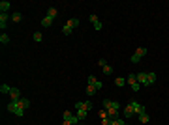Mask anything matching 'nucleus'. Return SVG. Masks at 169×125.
<instances>
[{"instance_id": "obj_1", "label": "nucleus", "mask_w": 169, "mask_h": 125, "mask_svg": "<svg viewBox=\"0 0 169 125\" xmlns=\"http://www.w3.org/2000/svg\"><path fill=\"white\" fill-rule=\"evenodd\" d=\"M8 110L11 112V114H15V116H19V118H23V114H25V108L21 107L19 101H9L8 103Z\"/></svg>"}, {"instance_id": "obj_2", "label": "nucleus", "mask_w": 169, "mask_h": 125, "mask_svg": "<svg viewBox=\"0 0 169 125\" xmlns=\"http://www.w3.org/2000/svg\"><path fill=\"white\" fill-rule=\"evenodd\" d=\"M145 54H147V49H145V47H139V49L135 50L134 54H132V58H130V60H132V63H137L139 60L145 56Z\"/></svg>"}, {"instance_id": "obj_3", "label": "nucleus", "mask_w": 169, "mask_h": 125, "mask_svg": "<svg viewBox=\"0 0 169 125\" xmlns=\"http://www.w3.org/2000/svg\"><path fill=\"white\" fill-rule=\"evenodd\" d=\"M75 108L77 110H92V101H77L75 103Z\"/></svg>"}, {"instance_id": "obj_4", "label": "nucleus", "mask_w": 169, "mask_h": 125, "mask_svg": "<svg viewBox=\"0 0 169 125\" xmlns=\"http://www.w3.org/2000/svg\"><path fill=\"white\" fill-rule=\"evenodd\" d=\"M103 108H105V110H111V108L120 110V103L118 101H109V99H105V101H103Z\"/></svg>"}, {"instance_id": "obj_5", "label": "nucleus", "mask_w": 169, "mask_h": 125, "mask_svg": "<svg viewBox=\"0 0 169 125\" xmlns=\"http://www.w3.org/2000/svg\"><path fill=\"white\" fill-rule=\"evenodd\" d=\"M64 120H68V121H71V123H73V125H77V123H79V118H77V116H73V114H71V112L70 110H64Z\"/></svg>"}, {"instance_id": "obj_6", "label": "nucleus", "mask_w": 169, "mask_h": 125, "mask_svg": "<svg viewBox=\"0 0 169 125\" xmlns=\"http://www.w3.org/2000/svg\"><path fill=\"white\" fill-rule=\"evenodd\" d=\"M88 84H90V86H94L96 90H102V88H103V84H102V82H100L94 75H90V77H88Z\"/></svg>"}, {"instance_id": "obj_7", "label": "nucleus", "mask_w": 169, "mask_h": 125, "mask_svg": "<svg viewBox=\"0 0 169 125\" xmlns=\"http://www.w3.org/2000/svg\"><path fill=\"white\" fill-rule=\"evenodd\" d=\"M135 77H137V82H139L141 86H148V84H147V71H139Z\"/></svg>"}, {"instance_id": "obj_8", "label": "nucleus", "mask_w": 169, "mask_h": 125, "mask_svg": "<svg viewBox=\"0 0 169 125\" xmlns=\"http://www.w3.org/2000/svg\"><path fill=\"white\" fill-rule=\"evenodd\" d=\"M130 105L134 107V112H135V114H137V116H139V114H141V112H145V107H143V105H139L137 101H134V99L130 101Z\"/></svg>"}, {"instance_id": "obj_9", "label": "nucleus", "mask_w": 169, "mask_h": 125, "mask_svg": "<svg viewBox=\"0 0 169 125\" xmlns=\"http://www.w3.org/2000/svg\"><path fill=\"white\" fill-rule=\"evenodd\" d=\"M9 15L8 13H0V28H2V30H4L6 26H8V21H9Z\"/></svg>"}, {"instance_id": "obj_10", "label": "nucleus", "mask_w": 169, "mask_h": 125, "mask_svg": "<svg viewBox=\"0 0 169 125\" xmlns=\"http://www.w3.org/2000/svg\"><path fill=\"white\" fill-rule=\"evenodd\" d=\"M88 21L90 22H92V24H94V28H96V30H102V22H100V19L98 17H96V15H90V17H88Z\"/></svg>"}, {"instance_id": "obj_11", "label": "nucleus", "mask_w": 169, "mask_h": 125, "mask_svg": "<svg viewBox=\"0 0 169 125\" xmlns=\"http://www.w3.org/2000/svg\"><path fill=\"white\" fill-rule=\"evenodd\" d=\"M9 97H11V101H19V99H21V92H19L17 88H11V92H9Z\"/></svg>"}, {"instance_id": "obj_12", "label": "nucleus", "mask_w": 169, "mask_h": 125, "mask_svg": "<svg viewBox=\"0 0 169 125\" xmlns=\"http://www.w3.org/2000/svg\"><path fill=\"white\" fill-rule=\"evenodd\" d=\"M122 112H124V118H132V116L135 114V112H134V107H132V105H126Z\"/></svg>"}, {"instance_id": "obj_13", "label": "nucleus", "mask_w": 169, "mask_h": 125, "mask_svg": "<svg viewBox=\"0 0 169 125\" xmlns=\"http://www.w3.org/2000/svg\"><path fill=\"white\" fill-rule=\"evenodd\" d=\"M9 8H11V4H9L8 0H2V2H0V13H8Z\"/></svg>"}, {"instance_id": "obj_14", "label": "nucleus", "mask_w": 169, "mask_h": 125, "mask_svg": "<svg viewBox=\"0 0 169 125\" xmlns=\"http://www.w3.org/2000/svg\"><path fill=\"white\" fill-rule=\"evenodd\" d=\"M51 24H53V19H51L49 15H45V17L41 19V26H43V28H49Z\"/></svg>"}, {"instance_id": "obj_15", "label": "nucleus", "mask_w": 169, "mask_h": 125, "mask_svg": "<svg viewBox=\"0 0 169 125\" xmlns=\"http://www.w3.org/2000/svg\"><path fill=\"white\" fill-rule=\"evenodd\" d=\"M126 82H128L130 86L137 84V77H135V73H130V75H128V79H126Z\"/></svg>"}, {"instance_id": "obj_16", "label": "nucleus", "mask_w": 169, "mask_h": 125, "mask_svg": "<svg viewBox=\"0 0 169 125\" xmlns=\"http://www.w3.org/2000/svg\"><path fill=\"white\" fill-rule=\"evenodd\" d=\"M19 103H21V107L25 108V110H27V108L30 107V99H27V97H21V99H19Z\"/></svg>"}, {"instance_id": "obj_17", "label": "nucleus", "mask_w": 169, "mask_h": 125, "mask_svg": "<svg viewBox=\"0 0 169 125\" xmlns=\"http://www.w3.org/2000/svg\"><path fill=\"white\" fill-rule=\"evenodd\" d=\"M154 80H156V73L148 71V73H147V84L150 86V84H152V82H154Z\"/></svg>"}, {"instance_id": "obj_18", "label": "nucleus", "mask_w": 169, "mask_h": 125, "mask_svg": "<svg viewBox=\"0 0 169 125\" xmlns=\"http://www.w3.org/2000/svg\"><path fill=\"white\" fill-rule=\"evenodd\" d=\"M148 120H150V118H148L147 110H145V112H141V114H139V121H141V123H148Z\"/></svg>"}, {"instance_id": "obj_19", "label": "nucleus", "mask_w": 169, "mask_h": 125, "mask_svg": "<svg viewBox=\"0 0 169 125\" xmlns=\"http://www.w3.org/2000/svg\"><path fill=\"white\" fill-rule=\"evenodd\" d=\"M11 21H13V22H21L23 21V15L19 13V11H15V13H11Z\"/></svg>"}, {"instance_id": "obj_20", "label": "nucleus", "mask_w": 169, "mask_h": 125, "mask_svg": "<svg viewBox=\"0 0 169 125\" xmlns=\"http://www.w3.org/2000/svg\"><path fill=\"white\" fill-rule=\"evenodd\" d=\"M107 116L111 118V120H115V118L118 116V110H116V108H111V110H107Z\"/></svg>"}, {"instance_id": "obj_21", "label": "nucleus", "mask_w": 169, "mask_h": 125, "mask_svg": "<svg viewBox=\"0 0 169 125\" xmlns=\"http://www.w3.org/2000/svg\"><path fill=\"white\" fill-rule=\"evenodd\" d=\"M47 15H49L51 19H55V17L58 15V9H57V8H49V11H47Z\"/></svg>"}, {"instance_id": "obj_22", "label": "nucleus", "mask_w": 169, "mask_h": 125, "mask_svg": "<svg viewBox=\"0 0 169 125\" xmlns=\"http://www.w3.org/2000/svg\"><path fill=\"white\" fill-rule=\"evenodd\" d=\"M66 24H70L71 28H77V26H79V19H70Z\"/></svg>"}, {"instance_id": "obj_23", "label": "nucleus", "mask_w": 169, "mask_h": 125, "mask_svg": "<svg viewBox=\"0 0 169 125\" xmlns=\"http://www.w3.org/2000/svg\"><path fill=\"white\" fill-rule=\"evenodd\" d=\"M73 30H75V28H71L70 24H64V26H62V32H64V34H66V36H68V34H71V32H73Z\"/></svg>"}, {"instance_id": "obj_24", "label": "nucleus", "mask_w": 169, "mask_h": 125, "mask_svg": "<svg viewBox=\"0 0 169 125\" xmlns=\"http://www.w3.org/2000/svg\"><path fill=\"white\" fill-rule=\"evenodd\" d=\"M41 39H43V34H41V32H36V34H34V41H36V43H40Z\"/></svg>"}, {"instance_id": "obj_25", "label": "nucleus", "mask_w": 169, "mask_h": 125, "mask_svg": "<svg viewBox=\"0 0 169 125\" xmlns=\"http://www.w3.org/2000/svg\"><path fill=\"white\" fill-rule=\"evenodd\" d=\"M0 92H2V94H9V92H11V88H9L8 84H2V86H0Z\"/></svg>"}, {"instance_id": "obj_26", "label": "nucleus", "mask_w": 169, "mask_h": 125, "mask_svg": "<svg viewBox=\"0 0 169 125\" xmlns=\"http://www.w3.org/2000/svg\"><path fill=\"white\" fill-rule=\"evenodd\" d=\"M124 82H126V80L122 79V77H118V79H115V84L118 86V88H122V86H124Z\"/></svg>"}, {"instance_id": "obj_27", "label": "nucleus", "mask_w": 169, "mask_h": 125, "mask_svg": "<svg viewBox=\"0 0 169 125\" xmlns=\"http://www.w3.org/2000/svg\"><path fill=\"white\" fill-rule=\"evenodd\" d=\"M86 114H88L86 110H77V118H79V120H84V118H86Z\"/></svg>"}, {"instance_id": "obj_28", "label": "nucleus", "mask_w": 169, "mask_h": 125, "mask_svg": "<svg viewBox=\"0 0 169 125\" xmlns=\"http://www.w3.org/2000/svg\"><path fill=\"white\" fill-rule=\"evenodd\" d=\"M0 43H2V45H8L9 43V37L6 36V34H2V36H0Z\"/></svg>"}, {"instance_id": "obj_29", "label": "nucleus", "mask_w": 169, "mask_h": 125, "mask_svg": "<svg viewBox=\"0 0 169 125\" xmlns=\"http://www.w3.org/2000/svg\"><path fill=\"white\" fill-rule=\"evenodd\" d=\"M86 94H88V95H94V94H96V88H94V86H86Z\"/></svg>"}, {"instance_id": "obj_30", "label": "nucleus", "mask_w": 169, "mask_h": 125, "mask_svg": "<svg viewBox=\"0 0 169 125\" xmlns=\"http://www.w3.org/2000/svg\"><path fill=\"white\" fill-rule=\"evenodd\" d=\"M111 125H124V120H118V118H115V120H111Z\"/></svg>"}, {"instance_id": "obj_31", "label": "nucleus", "mask_w": 169, "mask_h": 125, "mask_svg": "<svg viewBox=\"0 0 169 125\" xmlns=\"http://www.w3.org/2000/svg\"><path fill=\"white\" fill-rule=\"evenodd\" d=\"M103 73H105V75H111V73H113V67L111 65H105V67H103Z\"/></svg>"}, {"instance_id": "obj_32", "label": "nucleus", "mask_w": 169, "mask_h": 125, "mask_svg": "<svg viewBox=\"0 0 169 125\" xmlns=\"http://www.w3.org/2000/svg\"><path fill=\"white\" fill-rule=\"evenodd\" d=\"M98 65H100V67H102V69H103V67H105V65H107V62H105V60H103V58H102V60H98Z\"/></svg>"}, {"instance_id": "obj_33", "label": "nucleus", "mask_w": 169, "mask_h": 125, "mask_svg": "<svg viewBox=\"0 0 169 125\" xmlns=\"http://www.w3.org/2000/svg\"><path fill=\"white\" fill-rule=\"evenodd\" d=\"M139 86H141V84L137 82V84H134V86H132V90H134V92H139Z\"/></svg>"}, {"instance_id": "obj_34", "label": "nucleus", "mask_w": 169, "mask_h": 125, "mask_svg": "<svg viewBox=\"0 0 169 125\" xmlns=\"http://www.w3.org/2000/svg\"><path fill=\"white\" fill-rule=\"evenodd\" d=\"M62 125H73V123H71V121H68V120H64V123Z\"/></svg>"}, {"instance_id": "obj_35", "label": "nucleus", "mask_w": 169, "mask_h": 125, "mask_svg": "<svg viewBox=\"0 0 169 125\" xmlns=\"http://www.w3.org/2000/svg\"><path fill=\"white\" fill-rule=\"evenodd\" d=\"M90 125H94V123H90Z\"/></svg>"}]
</instances>
